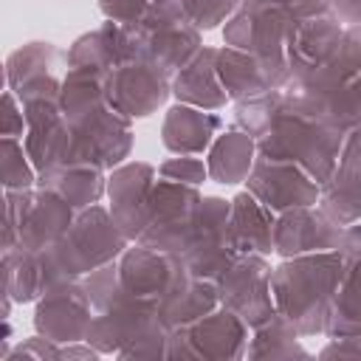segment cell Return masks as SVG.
Masks as SVG:
<instances>
[{
  "instance_id": "6da1fadb",
  "label": "cell",
  "mask_w": 361,
  "mask_h": 361,
  "mask_svg": "<svg viewBox=\"0 0 361 361\" xmlns=\"http://www.w3.org/2000/svg\"><path fill=\"white\" fill-rule=\"evenodd\" d=\"M344 268L347 257L336 248L288 257L271 271L274 305L296 324L299 336L310 338L324 333L330 302L344 276Z\"/></svg>"
},
{
  "instance_id": "7a4b0ae2",
  "label": "cell",
  "mask_w": 361,
  "mask_h": 361,
  "mask_svg": "<svg viewBox=\"0 0 361 361\" xmlns=\"http://www.w3.org/2000/svg\"><path fill=\"white\" fill-rule=\"evenodd\" d=\"M341 138L344 133L333 130L330 124L307 113L288 93L285 110L276 116L268 133L257 138V155H265L271 161H293L322 186L336 169Z\"/></svg>"
},
{
  "instance_id": "3957f363",
  "label": "cell",
  "mask_w": 361,
  "mask_h": 361,
  "mask_svg": "<svg viewBox=\"0 0 361 361\" xmlns=\"http://www.w3.org/2000/svg\"><path fill=\"white\" fill-rule=\"evenodd\" d=\"M127 245L130 240L116 226L110 209L93 203L87 209H79L71 228L45 251L56 274L62 279H73L118 259Z\"/></svg>"
},
{
  "instance_id": "277c9868",
  "label": "cell",
  "mask_w": 361,
  "mask_h": 361,
  "mask_svg": "<svg viewBox=\"0 0 361 361\" xmlns=\"http://www.w3.org/2000/svg\"><path fill=\"white\" fill-rule=\"evenodd\" d=\"M248 324L228 307H214L203 319L172 327L169 358H197V361H237L248 350Z\"/></svg>"
},
{
  "instance_id": "5b68a950",
  "label": "cell",
  "mask_w": 361,
  "mask_h": 361,
  "mask_svg": "<svg viewBox=\"0 0 361 361\" xmlns=\"http://www.w3.org/2000/svg\"><path fill=\"white\" fill-rule=\"evenodd\" d=\"M296 104L338 133L361 124V76H347L336 59L288 90Z\"/></svg>"
},
{
  "instance_id": "8992f818",
  "label": "cell",
  "mask_w": 361,
  "mask_h": 361,
  "mask_svg": "<svg viewBox=\"0 0 361 361\" xmlns=\"http://www.w3.org/2000/svg\"><path fill=\"white\" fill-rule=\"evenodd\" d=\"M200 200H203L200 186L166 180L158 175L152 195H149V220H147V228L138 243L180 257L189 243Z\"/></svg>"
},
{
  "instance_id": "52a82bcc",
  "label": "cell",
  "mask_w": 361,
  "mask_h": 361,
  "mask_svg": "<svg viewBox=\"0 0 361 361\" xmlns=\"http://www.w3.org/2000/svg\"><path fill=\"white\" fill-rule=\"evenodd\" d=\"M228 217H231V200L217 197V195H203L200 209L192 223L189 243L180 254L192 276L217 282L223 271L240 257L228 237Z\"/></svg>"
},
{
  "instance_id": "ba28073f",
  "label": "cell",
  "mask_w": 361,
  "mask_h": 361,
  "mask_svg": "<svg viewBox=\"0 0 361 361\" xmlns=\"http://www.w3.org/2000/svg\"><path fill=\"white\" fill-rule=\"evenodd\" d=\"M135 28L141 37L144 59H149L169 76H175L180 68H186L203 48L200 31L180 11H175L166 3H149L144 20Z\"/></svg>"
},
{
  "instance_id": "9c48e42d",
  "label": "cell",
  "mask_w": 361,
  "mask_h": 361,
  "mask_svg": "<svg viewBox=\"0 0 361 361\" xmlns=\"http://www.w3.org/2000/svg\"><path fill=\"white\" fill-rule=\"evenodd\" d=\"M133 152V118L110 102L73 124L68 164H90L104 172L124 164Z\"/></svg>"
},
{
  "instance_id": "30bf717a",
  "label": "cell",
  "mask_w": 361,
  "mask_h": 361,
  "mask_svg": "<svg viewBox=\"0 0 361 361\" xmlns=\"http://www.w3.org/2000/svg\"><path fill=\"white\" fill-rule=\"evenodd\" d=\"M271 262L262 254H240L217 279L220 305L234 310L248 327H259L276 313L271 293Z\"/></svg>"
},
{
  "instance_id": "8fae6325",
  "label": "cell",
  "mask_w": 361,
  "mask_h": 361,
  "mask_svg": "<svg viewBox=\"0 0 361 361\" xmlns=\"http://www.w3.org/2000/svg\"><path fill=\"white\" fill-rule=\"evenodd\" d=\"M243 6L251 11V54L257 56L265 79L271 87L285 90L290 85V65H288V45L293 39V31L299 25V17H293L282 3L276 0H243Z\"/></svg>"
},
{
  "instance_id": "7c38bea8",
  "label": "cell",
  "mask_w": 361,
  "mask_h": 361,
  "mask_svg": "<svg viewBox=\"0 0 361 361\" xmlns=\"http://www.w3.org/2000/svg\"><path fill=\"white\" fill-rule=\"evenodd\" d=\"M93 302L85 290L82 276L54 282L34 307V330L56 344L85 341V333L93 322Z\"/></svg>"
},
{
  "instance_id": "4fadbf2b",
  "label": "cell",
  "mask_w": 361,
  "mask_h": 361,
  "mask_svg": "<svg viewBox=\"0 0 361 361\" xmlns=\"http://www.w3.org/2000/svg\"><path fill=\"white\" fill-rule=\"evenodd\" d=\"M25 110V152L37 169V175H48L59 166L68 164L71 158V141H73V127L68 116L62 113L59 99H34L23 104Z\"/></svg>"
},
{
  "instance_id": "5bb4252c",
  "label": "cell",
  "mask_w": 361,
  "mask_h": 361,
  "mask_svg": "<svg viewBox=\"0 0 361 361\" xmlns=\"http://www.w3.org/2000/svg\"><path fill=\"white\" fill-rule=\"evenodd\" d=\"M158 180V169L147 161H124L107 175L110 214L130 243H138L149 220V195Z\"/></svg>"
},
{
  "instance_id": "9a60e30c",
  "label": "cell",
  "mask_w": 361,
  "mask_h": 361,
  "mask_svg": "<svg viewBox=\"0 0 361 361\" xmlns=\"http://www.w3.org/2000/svg\"><path fill=\"white\" fill-rule=\"evenodd\" d=\"M161 322L164 319L158 313V302L141 299V296H133L124 290V296L113 307L93 313L85 341L90 347H96L102 355H118L127 344H133L135 338H141Z\"/></svg>"
},
{
  "instance_id": "2e32d148",
  "label": "cell",
  "mask_w": 361,
  "mask_h": 361,
  "mask_svg": "<svg viewBox=\"0 0 361 361\" xmlns=\"http://www.w3.org/2000/svg\"><path fill=\"white\" fill-rule=\"evenodd\" d=\"M172 96V76L149 59H133L107 73V99L113 107L127 113L133 121L158 113Z\"/></svg>"
},
{
  "instance_id": "e0dca14e",
  "label": "cell",
  "mask_w": 361,
  "mask_h": 361,
  "mask_svg": "<svg viewBox=\"0 0 361 361\" xmlns=\"http://www.w3.org/2000/svg\"><path fill=\"white\" fill-rule=\"evenodd\" d=\"M245 189L259 197L271 212H285L296 206H316L319 203V183L293 161H271L257 155Z\"/></svg>"
},
{
  "instance_id": "ac0fdd59",
  "label": "cell",
  "mask_w": 361,
  "mask_h": 361,
  "mask_svg": "<svg viewBox=\"0 0 361 361\" xmlns=\"http://www.w3.org/2000/svg\"><path fill=\"white\" fill-rule=\"evenodd\" d=\"M319 209L336 226L361 220V124L344 133L336 169L319 186Z\"/></svg>"
},
{
  "instance_id": "d6986e66",
  "label": "cell",
  "mask_w": 361,
  "mask_h": 361,
  "mask_svg": "<svg viewBox=\"0 0 361 361\" xmlns=\"http://www.w3.org/2000/svg\"><path fill=\"white\" fill-rule=\"evenodd\" d=\"M62 51L54 42H25L23 48L6 56V85L17 93L23 104L34 99H59L62 76H59Z\"/></svg>"
},
{
  "instance_id": "ffe728a7",
  "label": "cell",
  "mask_w": 361,
  "mask_h": 361,
  "mask_svg": "<svg viewBox=\"0 0 361 361\" xmlns=\"http://www.w3.org/2000/svg\"><path fill=\"white\" fill-rule=\"evenodd\" d=\"M118 274L127 293L161 302L189 274V268L178 254L149 248L144 243H130L127 251L118 257Z\"/></svg>"
},
{
  "instance_id": "44dd1931",
  "label": "cell",
  "mask_w": 361,
  "mask_h": 361,
  "mask_svg": "<svg viewBox=\"0 0 361 361\" xmlns=\"http://www.w3.org/2000/svg\"><path fill=\"white\" fill-rule=\"evenodd\" d=\"M133 59H144L138 28L124 25V23H113V20L76 37L65 54L68 68H99L107 73L124 62H133Z\"/></svg>"
},
{
  "instance_id": "7402d4cb",
  "label": "cell",
  "mask_w": 361,
  "mask_h": 361,
  "mask_svg": "<svg viewBox=\"0 0 361 361\" xmlns=\"http://www.w3.org/2000/svg\"><path fill=\"white\" fill-rule=\"evenodd\" d=\"M338 240L341 226H336L319 206H296L276 214L274 254H279L282 259L313 251H336Z\"/></svg>"
},
{
  "instance_id": "603a6c76",
  "label": "cell",
  "mask_w": 361,
  "mask_h": 361,
  "mask_svg": "<svg viewBox=\"0 0 361 361\" xmlns=\"http://www.w3.org/2000/svg\"><path fill=\"white\" fill-rule=\"evenodd\" d=\"M341 34H344V25L333 11L310 17V20H299V25L293 31V39L288 45L290 85L285 90H290L293 85H299L302 79H307L310 73L324 68L336 56Z\"/></svg>"
},
{
  "instance_id": "cb8c5ba5",
  "label": "cell",
  "mask_w": 361,
  "mask_h": 361,
  "mask_svg": "<svg viewBox=\"0 0 361 361\" xmlns=\"http://www.w3.org/2000/svg\"><path fill=\"white\" fill-rule=\"evenodd\" d=\"M220 127L223 121L214 110L175 102L164 113L161 144L172 155H200V152H209L212 141L220 135Z\"/></svg>"
},
{
  "instance_id": "d4e9b609",
  "label": "cell",
  "mask_w": 361,
  "mask_h": 361,
  "mask_svg": "<svg viewBox=\"0 0 361 361\" xmlns=\"http://www.w3.org/2000/svg\"><path fill=\"white\" fill-rule=\"evenodd\" d=\"M62 276L48 259V251H31L23 245L3 248V293L17 305L37 302Z\"/></svg>"
},
{
  "instance_id": "484cf974",
  "label": "cell",
  "mask_w": 361,
  "mask_h": 361,
  "mask_svg": "<svg viewBox=\"0 0 361 361\" xmlns=\"http://www.w3.org/2000/svg\"><path fill=\"white\" fill-rule=\"evenodd\" d=\"M274 223L276 212H271L259 197L248 189L231 197V217H228V237L237 254H274Z\"/></svg>"
},
{
  "instance_id": "4316f807",
  "label": "cell",
  "mask_w": 361,
  "mask_h": 361,
  "mask_svg": "<svg viewBox=\"0 0 361 361\" xmlns=\"http://www.w3.org/2000/svg\"><path fill=\"white\" fill-rule=\"evenodd\" d=\"M73 217H76V209L62 195H56L54 189L37 186L31 209H28L25 223L20 228L17 245L31 248V251H45L71 228Z\"/></svg>"
},
{
  "instance_id": "83f0119b",
  "label": "cell",
  "mask_w": 361,
  "mask_h": 361,
  "mask_svg": "<svg viewBox=\"0 0 361 361\" xmlns=\"http://www.w3.org/2000/svg\"><path fill=\"white\" fill-rule=\"evenodd\" d=\"M172 96L183 104L203 107V110L226 107L228 93L223 90L217 76V48L203 45L197 56L172 76Z\"/></svg>"
},
{
  "instance_id": "f1b7e54d",
  "label": "cell",
  "mask_w": 361,
  "mask_h": 361,
  "mask_svg": "<svg viewBox=\"0 0 361 361\" xmlns=\"http://www.w3.org/2000/svg\"><path fill=\"white\" fill-rule=\"evenodd\" d=\"M257 161V138L248 135L245 130L234 127L220 133L209 152H206V166H209V178L214 183L223 186H234V183H245L251 166Z\"/></svg>"
},
{
  "instance_id": "f546056e",
  "label": "cell",
  "mask_w": 361,
  "mask_h": 361,
  "mask_svg": "<svg viewBox=\"0 0 361 361\" xmlns=\"http://www.w3.org/2000/svg\"><path fill=\"white\" fill-rule=\"evenodd\" d=\"M214 307H220V293H217V282L214 279H200L186 274L161 302H158V313L169 327H183L192 324L197 319H203L206 313H212Z\"/></svg>"
},
{
  "instance_id": "4dcf8cb0",
  "label": "cell",
  "mask_w": 361,
  "mask_h": 361,
  "mask_svg": "<svg viewBox=\"0 0 361 361\" xmlns=\"http://www.w3.org/2000/svg\"><path fill=\"white\" fill-rule=\"evenodd\" d=\"M107 99V71L99 68H68L62 76V90H59V104L62 113L68 116L71 127L104 107Z\"/></svg>"
},
{
  "instance_id": "1f68e13d",
  "label": "cell",
  "mask_w": 361,
  "mask_h": 361,
  "mask_svg": "<svg viewBox=\"0 0 361 361\" xmlns=\"http://www.w3.org/2000/svg\"><path fill=\"white\" fill-rule=\"evenodd\" d=\"M37 186L54 189L79 212V209L99 203L107 195V175H104V169L90 166V164H65L42 178H37Z\"/></svg>"
},
{
  "instance_id": "d6a6232c",
  "label": "cell",
  "mask_w": 361,
  "mask_h": 361,
  "mask_svg": "<svg viewBox=\"0 0 361 361\" xmlns=\"http://www.w3.org/2000/svg\"><path fill=\"white\" fill-rule=\"evenodd\" d=\"M217 76H220V85L231 102L257 96V93L271 87L257 56L251 51L231 48V45L217 48Z\"/></svg>"
},
{
  "instance_id": "836d02e7",
  "label": "cell",
  "mask_w": 361,
  "mask_h": 361,
  "mask_svg": "<svg viewBox=\"0 0 361 361\" xmlns=\"http://www.w3.org/2000/svg\"><path fill=\"white\" fill-rule=\"evenodd\" d=\"M248 358L259 361V358H271V361H282V358H310V353L302 347V336L296 330V324L282 316L279 310L262 322L259 327H251V338H248Z\"/></svg>"
},
{
  "instance_id": "e575fe53",
  "label": "cell",
  "mask_w": 361,
  "mask_h": 361,
  "mask_svg": "<svg viewBox=\"0 0 361 361\" xmlns=\"http://www.w3.org/2000/svg\"><path fill=\"white\" fill-rule=\"evenodd\" d=\"M361 333V259H347L344 276L333 293L324 336L344 338Z\"/></svg>"
},
{
  "instance_id": "d590c367",
  "label": "cell",
  "mask_w": 361,
  "mask_h": 361,
  "mask_svg": "<svg viewBox=\"0 0 361 361\" xmlns=\"http://www.w3.org/2000/svg\"><path fill=\"white\" fill-rule=\"evenodd\" d=\"M285 102H288V93L279 87H268L257 96L240 99V102H234V124L240 130H245L248 135L259 138L262 133H268V127L285 110Z\"/></svg>"
},
{
  "instance_id": "8d00e7d4",
  "label": "cell",
  "mask_w": 361,
  "mask_h": 361,
  "mask_svg": "<svg viewBox=\"0 0 361 361\" xmlns=\"http://www.w3.org/2000/svg\"><path fill=\"white\" fill-rule=\"evenodd\" d=\"M0 172H3V189H34L37 186V169L25 152L23 138L3 135L0 141Z\"/></svg>"
},
{
  "instance_id": "74e56055",
  "label": "cell",
  "mask_w": 361,
  "mask_h": 361,
  "mask_svg": "<svg viewBox=\"0 0 361 361\" xmlns=\"http://www.w3.org/2000/svg\"><path fill=\"white\" fill-rule=\"evenodd\" d=\"M82 282H85V290H87L96 313L113 307L124 296V285H121V274H118V259H113V262L85 274Z\"/></svg>"
},
{
  "instance_id": "f35d334b",
  "label": "cell",
  "mask_w": 361,
  "mask_h": 361,
  "mask_svg": "<svg viewBox=\"0 0 361 361\" xmlns=\"http://www.w3.org/2000/svg\"><path fill=\"white\" fill-rule=\"evenodd\" d=\"M34 189H6V226H3V248H14L20 240V228L31 209Z\"/></svg>"
},
{
  "instance_id": "ab89813d",
  "label": "cell",
  "mask_w": 361,
  "mask_h": 361,
  "mask_svg": "<svg viewBox=\"0 0 361 361\" xmlns=\"http://www.w3.org/2000/svg\"><path fill=\"white\" fill-rule=\"evenodd\" d=\"M240 6H243V0H197L192 6V11L186 14V20L197 31H212L220 23H226Z\"/></svg>"
},
{
  "instance_id": "60d3db41",
  "label": "cell",
  "mask_w": 361,
  "mask_h": 361,
  "mask_svg": "<svg viewBox=\"0 0 361 361\" xmlns=\"http://www.w3.org/2000/svg\"><path fill=\"white\" fill-rule=\"evenodd\" d=\"M158 175L166 178V180L200 186V183L209 178V166H206L200 158H195V155H175V158H166V161L158 166Z\"/></svg>"
},
{
  "instance_id": "b9f144b4",
  "label": "cell",
  "mask_w": 361,
  "mask_h": 361,
  "mask_svg": "<svg viewBox=\"0 0 361 361\" xmlns=\"http://www.w3.org/2000/svg\"><path fill=\"white\" fill-rule=\"evenodd\" d=\"M59 347L56 341L45 338V336H31L25 341H20L17 347L8 350L6 361H59Z\"/></svg>"
},
{
  "instance_id": "7bdbcfd3",
  "label": "cell",
  "mask_w": 361,
  "mask_h": 361,
  "mask_svg": "<svg viewBox=\"0 0 361 361\" xmlns=\"http://www.w3.org/2000/svg\"><path fill=\"white\" fill-rule=\"evenodd\" d=\"M336 65L347 76H361V25H347L336 51Z\"/></svg>"
},
{
  "instance_id": "ee69618b",
  "label": "cell",
  "mask_w": 361,
  "mask_h": 361,
  "mask_svg": "<svg viewBox=\"0 0 361 361\" xmlns=\"http://www.w3.org/2000/svg\"><path fill=\"white\" fill-rule=\"evenodd\" d=\"M152 0H99V8L104 20L124 23V25H138L147 14Z\"/></svg>"
},
{
  "instance_id": "f6af8a7d",
  "label": "cell",
  "mask_w": 361,
  "mask_h": 361,
  "mask_svg": "<svg viewBox=\"0 0 361 361\" xmlns=\"http://www.w3.org/2000/svg\"><path fill=\"white\" fill-rule=\"evenodd\" d=\"M251 25H254V17L245 6H240L223 25V42L231 45V48H243L248 51L251 48Z\"/></svg>"
},
{
  "instance_id": "bcb514c9",
  "label": "cell",
  "mask_w": 361,
  "mask_h": 361,
  "mask_svg": "<svg viewBox=\"0 0 361 361\" xmlns=\"http://www.w3.org/2000/svg\"><path fill=\"white\" fill-rule=\"evenodd\" d=\"M25 110H23V102L17 99L14 90H6L3 93V135L8 138H23L25 135Z\"/></svg>"
},
{
  "instance_id": "7dc6e473",
  "label": "cell",
  "mask_w": 361,
  "mask_h": 361,
  "mask_svg": "<svg viewBox=\"0 0 361 361\" xmlns=\"http://www.w3.org/2000/svg\"><path fill=\"white\" fill-rule=\"evenodd\" d=\"M319 358H361V333L344 336V338H330V344L319 353Z\"/></svg>"
},
{
  "instance_id": "c3c4849f",
  "label": "cell",
  "mask_w": 361,
  "mask_h": 361,
  "mask_svg": "<svg viewBox=\"0 0 361 361\" xmlns=\"http://www.w3.org/2000/svg\"><path fill=\"white\" fill-rule=\"evenodd\" d=\"M276 3H282L299 20H310V17H319V14H330L333 11V0H276Z\"/></svg>"
},
{
  "instance_id": "681fc988",
  "label": "cell",
  "mask_w": 361,
  "mask_h": 361,
  "mask_svg": "<svg viewBox=\"0 0 361 361\" xmlns=\"http://www.w3.org/2000/svg\"><path fill=\"white\" fill-rule=\"evenodd\" d=\"M338 251L347 259H361V220L341 226V240H338Z\"/></svg>"
},
{
  "instance_id": "f907efd6",
  "label": "cell",
  "mask_w": 361,
  "mask_h": 361,
  "mask_svg": "<svg viewBox=\"0 0 361 361\" xmlns=\"http://www.w3.org/2000/svg\"><path fill=\"white\" fill-rule=\"evenodd\" d=\"M333 14L347 25H361V0H333Z\"/></svg>"
},
{
  "instance_id": "816d5d0a",
  "label": "cell",
  "mask_w": 361,
  "mask_h": 361,
  "mask_svg": "<svg viewBox=\"0 0 361 361\" xmlns=\"http://www.w3.org/2000/svg\"><path fill=\"white\" fill-rule=\"evenodd\" d=\"M195 3H197V0H166V6H172V8H175V11H180L183 17L192 11V6H195Z\"/></svg>"
},
{
  "instance_id": "f5cc1de1",
  "label": "cell",
  "mask_w": 361,
  "mask_h": 361,
  "mask_svg": "<svg viewBox=\"0 0 361 361\" xmlns=\"http://www.w3.org/2000/svg\"><path fill=\"white\" fill-rule=\"evenodd\" d=\"M152 3H166V0H152Z\"/></svg>"
}]
</instances>
